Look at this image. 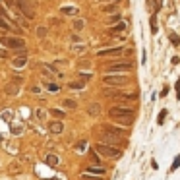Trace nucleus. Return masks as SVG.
Returning <instances> with one entry per match:
<instances>
[{
    "mask_svg": "<svg viewBox=\"0 0 180 180\" xmlns=\"http://www.w3.org/2000/svg\"><path fill=\"white\" fill-rule=\"evenodd\" d=\"M109 116L122 126H130L134 122V107L132 105H112L109 109Z\"/></svg>",
    "mask_w": 180,
    "mask_h": 180,
    "instance_id": "obj_1",
    "label": "nucleus"
},
{
    "mask_svg": "<svg viewBox=\"0 0 180 180\" xmlns=\"http://www.w3.org/2000/svg\"><path fill=\"white\" fill-rule=\"evenodd\" d=\"M132 68L134 64L126 58H109L107 66H105V74H130Z\"/></svg>",
    "mask_w": 180,
    "mask_h": 180,
    "instance_id": "obj_2",
    "label": "nucleus"
},
{
    "mask_svg": "<svg viewBox=\"0 0 180 180\" xmlns=\"http://www.w3.org/2000/svg\"><path fill=\"white\" fill-rule=\"evenodd\" d=\"M93 151L97 153L99 157H107V159H112V161H116V159L122 157V149H120V147H112V145L101 144V141L93 147Z\"/></svg>",
    "mask_w": 180,
    "mask_h": 180,
    "instance_id": "obj_3",
    "label": "nucleus"
},
{
    "mask_svg": "<svg viewBox=\"0 0 180 180\" xmlns=\"http://www.w3.org/2000/svg\"><path fill=\"white\" fill-rule=\"evenodd\" d=\"M103 83L110 87H124L130 83L128 74H103Z\"/></svg>",
    "mask_w": 180,
    "mask_h": 180,
    "instance_id": "obj_4",
    "label": "nucleus"
},
{
    "mask_svg": "<svg viewBox=\"0 0 180 180\" xmlns=\"http://www.w3.org/2000/svg\"><path fill=\"white\" fill-rule=\"evenodd\" d=\"M99 140H101V144H107V145H112V147H120V149L126 145V137L114 136V134L105 132V130H99Z\"/></svg>",
    "mask_w": 180,
    "mask_h": 180,
    "instance_id": "obj_5",
    "label": "nucleus"
},
{
    "mask_svg": "<svg viewBox=\"0 0 180 180\" xmlns=\"http://www.w3.org/2000/svg\"><path fill=\"white\" fill-rule=\"evenodd\" d=\"M0 45L6 47V49H12V50H18V49H25V39L23 37H0Z\"/></svg>",
    "mask_w": 180,
    "mask_h": 180,
    "instance_id": "obj_6",
    "label": "nucleus"
},
{
    "mask_svg": "<svg viewBox=\"0 0 180 180\" xmlns=\"http://www.w3.org/2000/svg\"><path fill=\"white\" fill-rule=\"evenodd\" d=\"M126 54V47H110V49H103L97 52V58H122Z\"/></svg>",
    "mask_w": 180,
    "mask_h": 180,
    "instance_id": "obj_7",
    "label": "nucleus"
},
{
    "mask_svg": "<svg viewBox=\"0 0 180 180\" xmlns=\"http://www.w3.org/2000/svg\"><path fill=\"white\" fill-rule=\"evenodd\" d=\"M16 6L22 12V16L25 19H33L35 18V8L31 4V0H16Z\"/></svg>",
    "mask_w": 180,
    "mask_h": 180,
    "instance_id": "obj_8",
    "label": "nucleus"
},
{
    "mask_svg": "<svg viewBox=\"0 0 180 180\" xmlns=\"http://www.w3.org/2000/svg\"><path fill=\"white\" fill-rule=\"evenodd\" d=\"M112 99H114V105H130V103L137 101V95L136 93H118Z\"/></svg>",
    "mask_w": 180,
    "mask_h": 180,
    "instance_id": "obj_9",
    "label": "nucleus"
},
{
    "mask_svg": "<svg viewBox=\"0 0 180 180\" xmlns=\"http://www.w3.org/2000/svg\"><path fill=\"white\" fill-rule=\"evenodd\" d=\"M25 64H27V50L19 49V54L12 58V66L14 68H23Z\"/></svg>",
    "mask_w": 180,
    "mask_h": 180,
    "instance_id": "obj_10",
    "label": "nucleus"
},
{
    "mask_svg": "<svg viewBox=\"0 0 180 180\" xmlns=\"http://www.w3.org/2000/svg\"><path fill=\"white\" fill-rule=\"evenodd\" d=\"M105 132H110V134H114V136H120V137H126L128 136V130L126 128H118V126H112V124H103V128Z\"/></svg>",
    "mask_w": 180,
    "mask_h": 180,
    "instance_id": "obj_11",
    "label": "nucleus"
},
{
    "mask_svg": "<svg viewBox=\"0 0 180 180\" xmlns=\"http://www.w3.org/2000/svg\"><path fill=\"white\" fill-rule=\"evenodd\" d=\"M110 35H118V33H126L128 31V22L126 19H120L118 23H114V25H110Z\"/></svg>",
    "mask_w": 180,
    "mask_h": 180,
    "instance_id": "obj_12",
    "label": "nucleus"
},
{
    "mask_svg": "<svg viewBox=\"0 0 180 180\" xmlns=\"http://www.w3.org/2000/svg\"><path fill=\"white\" fill-rule=\"evenodd\" d=\"M0 29H2V31H8V33H16V31H19L18 25H14L12 22H8L4 16H0Z\"/></svg>",
    "mask_w": 180,
    "mask_h": 180,
    "instance_id": "obj_13",
    "label": "nucleus"
},
{
    "mask_svg": "<svg viewBox=\"0 0 180 180\" xmlns=\"http://www.w3.org/2000/svg\"><path fill=\"white\" fill-rule=\"evenodd\" d=\"M83 172L93 174V176H105V174H107V168H105V167H101V165H91V167H87Z\"/></svg>",
    "mask_w": 180,
    "mask_h": 180,
    "instance_id": "obj_14",
    "label": "nucleus"
},
{
    "mask_svg": "<svg viewBox=\"0 0 180 180\" xmlns=\"http://www.w3.org/2000/svg\"><path fill=\"white\" fill-rule=\"evenodd\" d=\"M49 132L50 134H62L64 132V124H62V120H50L49 122Z\"/></svg>",
    "mask_w": 180,
    "mask_h": 180,
    "instance_id": "obj_15",
    "label": "nucleus"
},
{
    "mask_svg": "<svg viewBox=\"0 0 180 180\" xmlns=\"http://www.w3.org/2000/svg\"><path fill=\"white\" fill-rule=\"evenodd\" d=\"M4 93L10 95V97H14V95H19V85L18 83H14V81H10L4 85Z\"/></svg>",
    "mask_w": 180,
    "mask_h": 180,
    "instance_id": "obj_16",
    "label": "nucleus"
},
{
    "mask_svg": "<svg viewBox=\"0 0 180 180\" xmlns=\"http://www.w3.org/2000/svg\"><path fill=\"white\" fill-rule=\"evenodd\" d=\"M101 10H103V14H116L118 12V2H107Z\"/></svg>",
    "mask_w": 180,
    "mask_h": 180,
    "instance_id": "obj_17",
    "label": "nucleus"
},
{
    "mask_svg": "<svg viewBox=\"0 0 180 180\" xmlns=\"http://www.w3.org/2000/svg\"><path fill=\"white\" fill-rule=\"evenodd\" d=\"M83 27H85V22H83L81 18H74V22H72V29L76 31H83Z\"/></svg>",
    "mask_w": 180,
    "mask_h": 180,
    "instance_id": "obj_18",
    "label": "nucleus"
},
{
    "mask_svg": "<svg viewBox=\"0 0 180 180\" xmlns=\"http://www.w3.org/2000/svg\"><path fill=\"white\" fill-rule=\"evenodd\" d=\"M60 14H64V16H78L79 10L74 8V6H62L60 8Z\"/></svg>",
    "mask_w": 180,
    "mask_h": 180,
    "instance_id": "obj_19",
    "label": "nucleus"
},
{
    "mask_svg": "<svg viewBox=\"0 0 180 180\" xmlns=\"http://www.w3.org/2000/svg\"><path fill=\"white\" fill-rule=\"evenodd\" d=\"M87 112L91 116H99V112H101V105H99V103H91L87 107Z\"/></svg>",
    "mask_w": 180,
    "mask_h": 180,
    "instance_id": "obj_20",
    "label": "nucleus"
},
{
    "mask_svg": "<svg viewBox=\"0 0 180 180\" xmlns=\"http://www.w3.org/2000/svg\"><path fill=\"white\" fill-rule=\"evenodd\" d=\"M43 85H45V89H47V91H50V93H58V91H60V85H58V83H52V81H45Z\"/></svg>",
    "mask_w": 180,
    "mask_h": 180,
    "instance_id": "obj_21",
    "label": "nucleus"
},
{
    "mask_svg": "<svg viewBox=\"0 0 180 180\" xmlns=\"http://www.w3.org/2000/svg\"><path fill=\"white\" fill-rule=\"evenodd\" d=\"M120 19H122V16H120L118 12H116V14H110L109 18H107V25H114V23H118Z\"/></svg>",
    "mask_w": 180,
    "mask_h": 180,
    "instance_id": "obj_22",
    "label": "nucleus"
},
{
    "mask_svg": "<svg viewBox=\"0 0 180 180\" xmlns=\"http://www.w3.org/2000/svg\"><path fill=\"white\" fill-rule=\"evenodd\" d=\"M62 107H64V109L74 110V109H78V103L74 101V99H64V101H62Z\"/></svg>",
    "mask_w": 180,
    "mask_h": 180,
    "instance_id": "obj_23",
    "label": "nucleus"
},
{
    "mask_svg": "<svg viewBox=\"0 0 180 180\" xmlns=\"http://www.w3.org/2000/svg\"><path fill=\"white\" fill-rule=\"evenodd\" d=\"M47 163H49L50 167H56V165H58V155H54V153H49V155H47Z\"/></svg>",
    "mask_w": 180,
    "mask_h": 180,
    "instance_id": "obj_24",
    "label": "nucleus"
},
{
    "mask_svg": "<svg viewBox=\"0 0 180 180\" xmlns=\"http://www.w3.org/2000/svg\"><path fill=\"white\" fill-rule=\"evenodd\" d=\"M35 33H37V37H39V39H45V37H47V33H49V29H47L45 25H39Z\"/></svg>",
    "mask_w": 180,
    "mask_h": 180,
    "instance_id": "obj_25",
    "label": "nucleus"
},
{
    "mask_svg": "<svg viewBox=\"0 0 180 180\" xmlns=\"http://www.w3.org/2000/svg\"><path fill=\"white\" fill-rule=\"evenodd\" d=\"M151 6H153V10H155V14H157L159 10L165 6V0H151Z\"/></svg>",
    "mask_w": 180,
    "mask_h": 180,
    "instance_id": "obj_26",
    "label": "nucleus"
},
{
    "mask_svg": "<svg viewBox=\"0 0 180 180\" xmlns=\"http://www.w3.org/2000/svg\"><path fill=\"white\" fill-rule=\"evenodd\" d=\"M50 114L54 116L56 120H60V118H64V114H66V112H64V110H60V109H50Z\"/></svg>",
    "mask_w": 180,
    "mask_h": 180,
    "instance_id": "obj_27",
    "label": "nucleus"
},
{
    "mask_svg": "<svg viewBox=\"0 0 180 180\" xmlns=\"http://www.w3.org/2000/svg\"><path fill=\"white\" fill-rule=\"evenodd\" d=\"M149 22H151V33L155 35V33H157V16H155V14L149 18Z\"/></svg>",
    "mask_w": 180,
    "mask_h": 180,
    "instance_id": "obj_28",
    "label": "nucleus"
},
{
    "mask_svg": "<svg viewBox=\"0 0 180 180\" xmlns=\"http://www.w3.org/2000/svg\"><path fill=\"white\" fill-rule=\"evenodd\" d=\"M35 116H37V120H45V118H47L45 109H37V110H35Z\"/></svg>",
    "mask_w": 180,
    "mask_h": 180,
    "instance_id": "obj_29",
    "label": "nucleus"
},
{
    "mask_svg": "<svg viewBox=\"0 0 180 180\" xmlns=\"http://www.w3.org/2000/svg\"><path fill=\"white\" fill-rule=\"evenodd\" d=\"M70 87L72 89H83V87H85V81H83V79H81V81H72Z\"/></svg>",
    "mask_w": 180,
    "mask_h": 180,
    "instance_id": "obj_30",
    "label": "nucleus"
},
{
    "mask_svg": "<svg viewBox=\"0 0 180 180\" xmlns=\"http://www.w3.org/2000/svg\"><path fill=\"white\" fill-rule=\"evenodd\" d=\"M178 167H180V155H176V157H174V161H172V165H171V172H174Z\"/></svg>",
    "mask_w": 180,
    "mask_h": 180,
    "instance_id": "obj_31",
    "label": "nucleus"
},
{
    "mask_svg": "<svg viewBox=\"0 0 180 180\" xmlns=\"http://www.w3.org/2000/svg\"><path fill=\"white\" fill-rule=\"evenodd\" d=\"M81 180H103V176H93V174L83 172V174H81Z\"/></svg>",
    "mask_w": 180,
    "mask_h": 180,
    "instance_id": "obj_32",
    "label": "nucleus"
},
{
    "mask_svg": "<svg viewBox=\"0 0 180 180\" xmlns=\"http://www.w3.org/2000/svg\"><path fill=\"white\" fill-rule=\"evenodd\" d=\"M165 118H167V110H161V112H159V116H157V124L161 126L163 122H165Z\"/></svg>",
    "mask_w": 180,
    "mask_h": 180,
    "instance_id": "obj_33",
    "label": "nucleus"
},
{
    "mask_svg": "<svg viewBox=\"0 0 180 180\" xmlns=\"http://www.w3.org/2000/svg\"><path fill=\"white\" fill-rule=\"evenodd\" d=\"M72 50H74V52H83V50H85V45H83V43H79V45H72Z\"/></svg>",
    "mask_w": 180,
    "mask_h": 180,
    "instance_id": "obj_34",
    "label": "nucleus"
},
{
    "mask_svg": "<svg viewBox=\"0 0 180 180\" xmlns=\"http://www.w3.org/2000/svg\"><path fill=\"white\" fill-rule=\"evenodd\" d=\"M12 116H14L12 110H4V112H2V118H4V120H8V122L12 120Z\"/></svg>",
    "mask_w": 180,
    "mask_h": 180,
    "instance_id": "obj_35",
    "label": "nucleus"
},
{
    "mask_svg": "<svg viewBox=\"0 0 180 180\" xmlns=\"http://www.w3.org/2000/svg\"><path fill=\"white\" fill-rule=\"evenodd\" d=\"M85 147H87L85 141H79V144L76 145V151H85Z\"/></svg>",
    "mask_w": 180,
    "mask_h": 180,
    "instance_id": "obj_36",
    "label": "nucleus"
},
{
    "mask_svg": "<svg viewBox=\"0 0 180 180\" xmlns=\"http://www.w3.org/2000/svg\"><path fill=\"white\" fill-rule=\"evenodd\" d=\"M22 132H23L22 126H12V134H22Z\"/></svg>",
    "mask_w": 180,
    "mask_h": 180,
    "instance_id": "obj_37",
    "label": "nucleus"
},
{
    "mask_svg": "<svg viewBox=\"0 0 180 180\" xmlns=\"http://www.w3.org/2000/svg\"><path fill=\"white\" fill-rule=\"evenodd\" d=\"M171 43H172V45H178V43H180V39H178L174 33H171Z\"/></svg>",
    "mask_w": 180,
    "mask_h": 180,
    "instance_id": "obj_38",
    "label": "nucleus"
},
{
    "mask_svg": "<svg viewBox=\"0 0 180 180\" xmlns=\"http://www.w3.org/2000/svg\"><path fill=\"white\" fill-rule=\"evenodd\" d=\"M174 89H176V95H178V99H180V78L176 79V83H174Z\"/></svg>",
    "mask_w": 180,
    "mask_h": 180,
    "instance_id": "obj_39",
    "label": "nucleus"
},
{
    "mask_svg": "<svg viewBox=\"0 0 180 180\" xmlns=\"http://www.w3.org/2000/svg\"><path fill=\"white\" fill-rule=\"evenodd\" d=\"M167 93H168V87L165 85V87H163V91H161V97H167Z\"/></svg>",
    "mask_w": 180,
    "mask_h": 180,
    "instance_id": "obj_40",
    "label": "nucleus"
},
{
    "mask_svg": "<svg viewBox=\"0 0 180 180\" xmlns=\"http://www.w3.org/2000/svg\"><path fill=\"white\" fill-rule=\"evenodd\" d=\"M39 91H41V87H37V85L31 87V93H39Z\"/></svg>",
    "mask_w": 180,
    "mask_h": 180,
    "instance_id": "obj_41",
    "label": "nucleus"
},
{
    "mask_svg": "<svg viewBox=\"0 0 180 180\" xmlns=\"http://www.w3.org/2000/svg\"><path fill=\"white\" fill-rule=\"evenodd\" d=\"M99 2H105V4H107V2H116V0H99Z\"/></svg>",
    "mask_w": 180,
    "mask_h": 180,
    "instance_id": "obj_42",
    "label": "nucleus"
}]
</instances>
